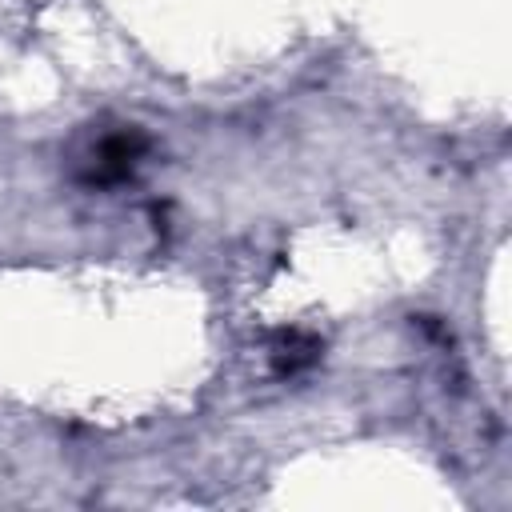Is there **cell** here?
Masks as SVG:
<instances>
[{
    "label": "cell",
    "instance_id": "2",
    "mask_svg": "<svg viewBox=\"0 0 512 512\" xmlns=\"http://www.w3.org/2000/svg\"><path fill=\"white\" fill-rule=\"evenodd\" d=\"M316 360H320V340L308 336V332H284L272 344V368L280 376H296V372L312 368Z\"/></svg>",
    "mask_w": 512,
    "mask_h": 512
},
{
    "label": "cell",
    "instance_id": "1",
    "mask_svg": "<svg viewBox=\"0 0 512 512\" xmlns=\"http://www.w3.org/2000/svg\"><path fill=\"white\" fill-rule=\"evenodd\" d=\"M148 152V136L140 128H120V132H108L96 140V148L88 152V168H84V184H96V188H112V184H124L132 180L136 164L144 160Z\"/></svg>",
    "mask_w": 512,
    "mask_h": 512
}]
</instances>
